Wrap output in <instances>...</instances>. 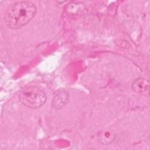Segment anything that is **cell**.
<instances>
[{"instance_id":"3957f363","label":"cell","mask_w":150,"mask_h":150,"mask_svg":"<svg viewBox=\"0 0 150 150\" xmlns=\"http://www.w3.org/2000/svg\"><path fill=\"white\" fill-rule=\"evenodd\" d=\"M69 96L65 90H60L54 96L52 100V106L56 110H59L64 107L69 101Z\"/></svg>"},{"instance_id":"6da1fadb","label":"cell","mask_w":150,"mask_h":150,"mask_svg":"<svg viewBox=\"0 0 150 150\" xmlns=\"http://www.w3.org/2000/svg\"><path fill=\"white\" fill-rule=\"evenodd\" d=\"M36 8L30 1H18L6 9L5 21L11 29H20L28 23L35 16Z\"/></svg>"},{"instance_id":"277c9868","label":"cell","mask_w":150,"mask_h":150,"mask_svg":"<svg viewBox=\"0 0 150 150\" xmlns=\"http://www.w3.org/2000/svg\"><path fill=\"white\" fill-rule=\"evenodd\" d=\"M131 88L136 93H143L148 89L149 82L145 79L138 78L133 82Z\"/></svg>"},{"instance_id":"7a4b0ae2","label":"cell","mask_w":150,"mask_h":150,"mask_svg":"<svg viewBox=\"0 0 150 150\" xmlns=\"http://www.w3.org/2000/svg\"><path fill=\"white\" fill-rule=\"evenodd\" d=\"M47 99L45 93L36 86H29L23 89L19 96L20 102L26 107L37 108L42 106Z\"/></svg>"}]
</instances>
